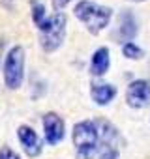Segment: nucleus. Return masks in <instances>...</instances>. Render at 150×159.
Returning a JSON list of instances; mask_svg holds the SVG:
<instances>
[{
	"instance_id": "nucleus-4",
	"label": "nucleus",
	"mask_w": 150,
	"mask_h": 159,
	"mask_svg": "<svg viewBox=\"0 0 150 159\" xmlns=\"http://www.w3.org/2000/svg\"><path fill=\"white\" fill-rule=\"evenodd\" d=\"M100 131V150L96 159H118L120 155V144H122V137L120 131L115 124H111L109 120H94Z\"/></svg>"
},
{
	"instance_id": "nucleus-16",
	"label": "nucleus",
	"mask_w": 150,
	"mask_h": 159,
	"mask_svg": "<svg viewBox=\"0 0 150 159\" xmlns=\"http://www.w3.org/2000/svg\"><path fill=\"white\" fill-rule=\"evenodd\" d=\"M12 2H13V0H2V4L8 6V8H12Z\"/></svg>"
},
{
	"instance_id": "nucleus-9",
	"label": "nucleus",
	"mask_w": 150,
	"mask_h": 159,
	"mask_svg": "<svg viewBox=\"0 0 150 159\" xmlns=\"http://www.w3.org/2000/svg\"><path fill=\"white\" fill-rule=\"evenodd\" d=\"M17 139L23 146V150L26 152L28 157H38L43 150V144H41V139L40 135L34 131V127L30 125H19L17 127Z\"/></svg>"
},
{
	"instance_id": "nucleus-3",
	"label": "nucleus",
	"mask_w": 150,
	"mask_h": 159,
	"mask_svg": "<svg viewBox=\"0 0 150 159\" xmlns=\"http://www.w3.org/2000/svg\"><path fill=\"white\" fill-rule=\"evenodd\" d=\"M66 15L64 13H54L43 21V25L38 28L40 30V45L45 52H54L66 38Z\"/></svg>"
},
{
	"instance_id": "nucleus-12",
	"label": "nucleus",
	"mask_w": 150,
	"mask_h": 159,
	"mask_svg": "<svg viewBox=\"0 0 150 159\" xmlns=\"http://www.w3.org/2000/svg\"><path fill=\"white\" fill-rule=\"evenodd\" d=\"M122 54L128 58V60H141L144 56V51L135 43V41H128L122 45Z\"/></svg>"
},
{
	"instance_id": "nucleus-8",
	"label": "nucleus",
	"mask_w": 150,
	"mask_h": 159,
	"mask_svg": "<svg viewBox=\"0 0 150 159\" xmlns=\"http://www.w3.org/2000/svg\"><path fill=\"white\" fill-rule=\"evenodd\" d=\"M137 19L135 15L129 11V10H124L120 15H118V25H116V30L113 34V38L118 41V43H128V41H133V38L137 36Z\"/></svg>"
},
{
	"instance_id": "nucleus-17",
	"label": "nucleus",
	"mask_w": 150,
	"mask_h": 159,
	"mask_svg": "<svg viewBox=\"0 0 150 159\" xmlns=\"http://www.w3.org/2000/svg\"><path fill=\"white\" fill-rule=\"evenodd\" d=\"M133 2H144V0H133Z\"/></svg>"
},
{
	"instance_id": "nucleus-7",
	"label": "nucleus",
	"mask_w": 150,
	"mask_h": 159,
	"mask_svg": "<svg viewBox=\"0 0 150 159\" xmlns=\"http://www.w3.org/2000/svg\"><path fill=\"white\" fill-rule=\"evenodd\" d=\"M64 133H66V124L62 120V116H58L56 112H47L43 116V135L45 140L51 146H56L64 140Z\"/></svg>"
},
{
	"instance_id": "nucleus-5",
	"label": "nucleus",
	"mask_w": 150,
	"mask_h": 159,
	"mask_svg": "<svg viewBox=\"0 0 150 159\" xmlns=\"http://www.w3.org/2000/svg\"><path fill=\"white\" fill-rule=\"evenodd\" d=\"M25 81V49L13 45L4 58V83L10 90H17Z\"/></svg>"
},
{
	"instance_id": "nucleus-1",
	"label": "nucleus",
	"mask_w": 150,
	"mask_h": 159,
	"mask_svg": "<svg viewBox=\"0 0 150 159\" xmlns=\"http://www.w3.org/2000/svg\"><path fill=\"white\" fill-rule=\"evenodd\" d=\"M73 13L87 26V30L94 36L100 34L101 30H105L113 17V10L109 6L92 2V0H79L73 8Z\"/></svg>"
},
{
	"instance_id": "nucleus-14",
	"label": "nucleus",
	"mask_w": 150,
	"mask_h": 159,
	"mask_svg": "<svg viewBox=\"0 0 150 159\" xmlns=\"http://www.w3.org/2000/svg\"><path fill=\"white\" fill-rule=\"evenodd\" d=\"M0 159H21V155L13 152L10 146H2L0 148Z\"/></svg>"
},
{
	"instance_id": "nucleus-2",
	"label": "nucleus",
	"mask_w": 150,
	"mask_h": 159,
	"mask_svg": "<svg viewBox=\"0 0 150 159\" xmlns=\"http://www.w3.org/2000/svg\"><path fill=\"white\" fill-rule=\"evenodd\" d=\"M73 146L81 159H94L100 150V131L94 120H83L73 125Z\"/></svg>"
},
{
	"instance_id": "nucleus-15",
	"label": "nucleus",
	"mask_w": 150,
	"mask_h": 159,
	"mask_svg": "<svg viewBox=\"0 0 150 159\" xmlns=\"http://www.w3.org/2000/svg\"><path fill=\"white\" fill-rule=\"evenodd\" d=\"M69 2H71V0H53V8H54L56 13H62V10H64Z\"/></svg>"
},
{
	"instance_id": "nucleus-10",
	"label": "nucleus",
	"mask_w": 150,
	"mask_h": 159,
	"mask_svg": "<svg viewBox=\"0 0 150 159\" xmlns=\"http://www.w3.org/2000/svg\"><path fill=\"white\" fill-rule=\"evenodd\" d=\"M116 94H118V90H116V86L115 84H111V83H92L90 84V98H92V101L96 103V105H100V107H105V105H109L115 98H116Z\"/></svg>"
},
{
	"instance_id": "nucleus-11",
	"label": "nucleus",
	"mask_w": 150,
	"mask_h": 159,
	"mask_svg": "<svg viewBox=\"0 0 150 159\" xmlns=\"http://www.w3.org/2000/svg\"><path fill=\"white\" fill-rule=\"evenodd\" d=\"M109 66H111V52H109V49L107 47L96 49L92 58H90V73L94 77H101V75L107 73Z\"/></svg>"
},
{
	"instance_id": "nucleus-13",
	"label": "nucleus",
	"mask_w": 150,
	"mask_h": 159,
	"mask_svg": "<svg viewBox=\"0 0 150 159\" xmlns=\"http://www.w3.org/2000/svg\"><path fill=\"white\" fill-rule=\"evenodd\" d=\"M30 6H32V21H34V25L40 28V26L43 25V21L47 19L45 6L40 2V0H32V2H30Z\"/></svg>"
},
{
	"instance_id": "nucleus-6",
	"label": "nucleus",
	"mask_w": 150,
	"mask_h": 159,
	"mask_svg": "<svg viewBox=\"0 0 150 159\" xmlns=\"http://www.w3.org/2000/svg\"><path fill=\"white\" fill-rule=\"evenodd\" d=\"M126 103L131 109L150 107V79H135L126 88Z\"/></svg>"
}]
</instances>
